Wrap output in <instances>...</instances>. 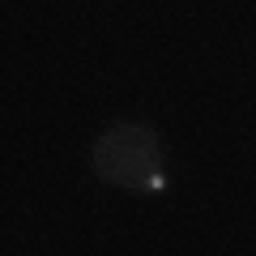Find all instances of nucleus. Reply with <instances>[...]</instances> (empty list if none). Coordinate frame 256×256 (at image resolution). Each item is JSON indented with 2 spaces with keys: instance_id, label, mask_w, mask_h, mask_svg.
<instances>
[{
  "instance_id": "nucleus-1",
  "label": "nucleus",
  "mask_w": 256,
  "mask_h": 256,
  "mask_svg": "<svg viewBox=\"0 0 256 256\" xmlns=\"http://www.w3.org/2000/svg\"><path fill=\"white\" fill-rule=\"evenodd\" d=\"M90 171L107 188L154 196L166 188V150L146 120H111L90 146Z\"/></svg>"
}]
</instances>
